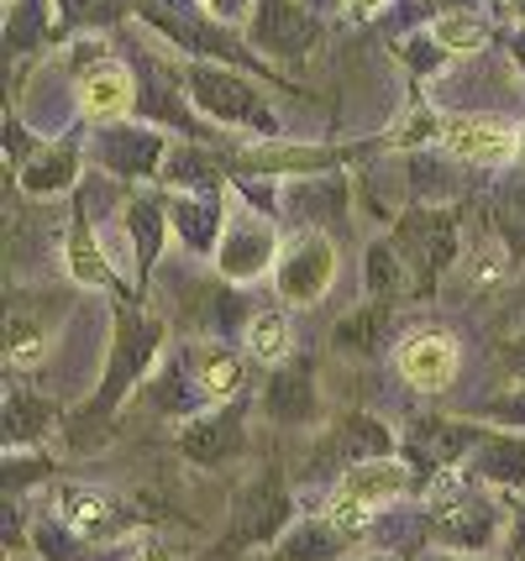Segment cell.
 Wrapping results in <instances>:
<instances>
[{"instance_id": "obj_1", "label": "cell", "mask_w": 525, "mask_h": 561, "mask_svg": "<svg viewBox=\"0 0 525 561\" xmlns=\"http://www.w3.org/2000/svg\"><path fill=\"white\" fill-rule=\"evenodd\" d=\"M415 489V467L395 462V457H374V462H357L336 478V489L326 499V519L342 525L347 536H363L374 525L378 510H389L395 499Z\"/></svg>"}, {"instance_id": "obj_2", "label": "cell", "mask_w": 525, "mask_h": 561, "mask_svg": "<svg viewBox=\"0 0 525 561\" xmlns=\"http://www.w3.org/2000/svg\"><path fill=\"white\" fill-rule=\"evenodd\" d=\"M295 525V499L278 467H263V478H252L248 489L237 493L231 504V525L221 536V551H258V546H274L284 530Z\"/></svg>"}, {"instance_id": "obj_3", "label": "cell", "mask_w": 525, "mask_h": 561, "mask_svg": "<svg viewBox=\"0 0 525 561\" xmlns=\"http://www.w3.org/2000/svg\"><path fill=\"white\" fill-rule=\"evenodd\" d=\"M158 342H163V325H158V320H148L142 310H132V305L116 310L111 367H105V383H101V393H95V404H90V415H111L126 393L137 389V378H142L152 367V357H158Z\"/></svg>"}, {"instance_id": "obj_4", "label": "cell", "mask_w": 525, "mask_h": 561, "mask_svg": "<svg viewBox=\"0 0 525 561\" xmlns=\"http://www.w3.org/2000/svg\"><path fill=\"white\" fill-rule=\"evenodd\" d=\"M504 530V510L489 499V493L473 489V478H468V489L447 493L436 510H431V530L425 536L436 540L442 551H489Z\"/></svg>"}, {"instance_id": "obj_5", "label": "cell", "mask_w": 525, "mask_h": 561, "mask_svg": "<svg viewBox=\"0 0 525 561\" xmlns=\"http://www.w3.org/2000/svg\"><path fill=\"white\" fill-rule=\"evenodd\" d=\"M184 84L201 105L205 116H216L221 126H252V131H274V111L269 100L252 90L242 73H226V69H205V64H190L184 69Z\"/></svg>"}, {"instance_id": "obj_6", "label": "cell", "mask_w": 525, "mask_h": 561, "mask_svg": "<svg viewBox=\"0 0 525 561\" xmlns=\"http://www.w3.org/2000/svg\"><path fill=\"white\" fill-rule=\"evenodd\" d=\"M395 247L415 273V294H425L436 284V273H447L457 257V216L452 210H410L395 226Z\"/></svg>"}, {"instance_id": "obj_7", "label": "cell", "mask_w": 525, "mask_h": 561, "mask_svg": "<svg viewBox=\"0 0 525 561\" xmlns=\"http://www.w3.org/2000/svg\"><path fill=\"white\" fill-rule=\"evenodd\" d=\"M395 446H400V436L384 425V420L374 415H347L336 431H326L321 446H316V457H310V472H347V467L357 462H374V457H395Z\"/></svg>"}, {"instance_id": "obj_8", "label": "cell", "mask_w": 525, "mask_h": 561, "mask_svg": "<svg viewBox=\"0 0 525 561\" xmlns=\"http://www.w3.org/2000/svg\"><path fill=\"white\" fill-rule=\"evenodd\" d=\"M331 278H336V247H331L326 231H305L274 268L278 294H284L289 305H300V310H310V305L331 289Z\"/></svg>"}, {"instance_id": "obj_9", "label": "cell", "mask_w": 525, "mask_h": 561, "mask_svg": "<svg viewBox=\"0 0 525 561\" xmlns=\"http://www.w3.org/2000/svg\"><path fill=\"white\" fill-rule=\"evenodd\" d=\"M274 263V226L258 210H231L221 220V242H216V273L242 284Z\"/></svg>"}, {"instance_id": "obj_10", "label": "cell", "mask_w": 525, "mask_h": 561, "mask_svg": "<svg viewBox=\"0 0 525 561\" xmlns=\"http://www.w3.org/2000/svg\"><path fill=\"white\" fill-rule=\"evenodd\" d=\"M263 420L284 431H310L321 425V389L310 363H278L263 383Z\"/></svg>"}, {"instance_id": "obj_11", "label": "cell", "mask_w": 525, "mask_h": 561, "mask_svg": "<svg viewBox=\"0 0 525 561\" xmlns=\"http://www.w3.org/2000/svg\"><path fill=\"white\" fill-rule=\"evenodd\" d=\"M395 367L400 378L415 393H447L457 383V367H463V352L447 331H410L400 346H395Z\"/></svg>"}, {"instance_id": "obj_12", "label": "cell", "mask_w": 525, "mask_h": 561, "mask_svg": "<svg viewBox=\"0 0 525 561\" xmlns=\"http://www.w3.org/2000/svg\"><path fill=\"white\" fill-rule=\"evenodd\" d=\"M242 446H248V431H242L237 399L231 404H210V410H201V415H190L179 425V451L201 467L231 462V457H242Z\"/></svg>"}, {"instance_id": "obj_13", "label": "cell", "mask_w": 525, "mask_h": 561, "mask_svg": "<svg viewBox=\"0 0 525 561\" xmlns=\"http://www.w3.org/2000/svg\"><path fill=\"white\" fill-rule=\"evenodd\" d=\"M252 43L274 58H305L316 43V16L300 11L295 0H258L252 16Z\"/></svg>"}, {"instance_id": "obj_14", "label": "cell", "mask_w": 525, "mask_h": 561, "mask_svg": "<svg viewBox=\"0 0 525 561\" xmlns=\"http://www.w3.org/2000/svg\"><path fill=\"white\" fill-rule=\"evenodd\" d=\"M468 478L483 489L521 493L525 489V431H483V440L468 457Z\"/></svg>"}, {"instance_id": "obj_15", "label": "cell", "mask_w": 525, "mask_h": 561, "mask_svg": "<svg viewBox=\"0 0 525 561\" xmlns=\"http://www.w3.org/2000/svg\"><path fill=\"white\" fill-rule=\"evenodd\" d=\"M58 519H69L84 540H122L137 519L111 499V493H95V489H58Z\"/></svg>"}, {"instance_id": "obj_16", "label": "cell", "mask_w": 525, "mask_h": 561, "mask_svg": "<svg viewBox=\"0 0 525 561\" xmlns=\"http://www.w3.org/2000/svg\"><path fill=\"white\" fill-rule=\"evenodd\" d=\"M442 142L457 158H468V163H504V158L521 152V137L510 126L489 122V116H452V122H442Z\"/></svg>"}, {"instance_id": "obj_17", "label": "cell", "mask_w": 525, "mask_h": 561, "mask_svg": "<svg viewBox=\"0 0 525 561\" xmlns=\"http://www.w3.org/2000/svg\"><path fill=\"white\" fill-rule=\"evenodd\" d=\"M483 440V431H478L473 420H415L410 425V451L421 457V462L431 467H452V462H468L473 457V446Z\"/></svg>"}, {"instance_id": "obj_18", "label": "cell", "mask_w": 525, "mask_h": 561, "mask_svg": "<svg viewBox=\"0 0 525 561\" xmlns=\"http://www.w3.org/2000/svg\"><path fill=\"white\" fill-rule=\"evenodd\" d=\"M352 540L357 536H347L342 525H331L326 514H310V519H295V525L269 546V551H274L269 561H336V557H347Z\"/></svg>"}, {"instance_id": "obj_19", "label": "cell", "mask_w": 525, "mask_h": 561, "mask_svg": "<svg viewBox=\"0 0 525 561\" xmlns=\"http://www.w3.org/2000/svg\"><path fill=\"white\" fill-rule=\"evenodd\" d=\"M0 425H5V451H26V446H37V440L53 436L58 410H53L43 393L26 389V383H5V410H0Z\"/></svg>"}, {"instance_id": "obj_20", "label": "cell", "mask_w": 525, "mask_h": 561, "mask_svg": "<svg viewBox=\"0 0 525 561\" xmlns=\"http://www.w3.org/2000/svg\"><path fill=\"white\" fill-rule=\"evenodd\" d=\"M389 316H395V299H374V305L352 310V316L336 320L331 346H336V352H352V357L378 352V346H384V336H389Z\"/></svg>"}, {"instance_id": "obj_21", "label": "cell", "mask_w": 525, "mask_h": 561, "mask_svg": "<svg viewBox=\"0 0 525 561\" xmlns=\"http://www.w3.org/2000/svg\"><path fill=\"white\" fill-rule=\"evenodd\" d=\"M79 95H84V116H95V122H111V116H122L126 105H132V73L122 64H95V69L84 73V84H79Z\"/></svg>"}, {"instance_id": "obj_22", "label": "cell", "mask_w": 525, "mask_h": 561, "mask_svg": "<svg viewBox=\"0 0 525 561\" xmlns=\"http://www.w3.org/2000/svg\"><path fill=\"white\" fill-rule=\"evenodd\" d=\"M195 378L210 393V404H231L242 393V383H248V363L237 352H226V346H201L195 352Z\"/></svg>"}, {"instance_id": "obj_23", "label": "cell", "mask_w": 525, "mask_h": 561, "mask_svg": "<svg viewBox=\"0 0 525 561\" xmlns=\"http://www.w3.org/2000/svg\"><path fill=\"white\" fill-rule=\"evenodd\" d=\"M363 284H368L374 299H404V294H415V273H410V263H404V252L395 242H374Z\"/></svg>"}, {"instance_id": "obj_24", "label": "cell", "mask_w": 525, "mask_h": 561, "mask_svg": "<svg viewBox=\"0 0 525 561\" xmlns=\"http://www.w3.org/2000/svg\"><path fill=\"white\" fill-rule=\"evenodd\" d=\"M75 169H79V152L69 142L43 147V152L22 169V190L26 195H64V190L75 184Z\"/></svg>"}, {"instance_id": "obj_25", "label": "cell", "mask_w": 525, "mask_h": 561, "mask_svg": "<svg viewBox=\"0 0 525 561\" xmlns=\"http://www.w3.org/2000/svg\"><path fill=\"white\" fill-rule=\"evenodd\" d=\"M158 152H163V142H158L152 131H111L101 142V163L132 179V173H152Z\"/></svg>"}, {"instance_id": "obj_26", "label": "cell", "mask_w": 525, "mask_h": 561, "mask_svg": "<svg viewBox=\"0 0 525 561\" xmlns=\"http://www.w3.org/2000/svg\"><path fill=\"white\" fill-rule=\"evenodd\" d=\"M289 205H300V216L310 220V226H326V220L347 205V184H342V179H305V184L289 190Z\"/></svg>"}, {"instance_id": "obj_27", "label": "cell", "mask_w": 525, "mask_h": 561, "mask_svg": "<svg viewBox=\"0 0 525 561\" xmlns=\"http://www.w3.org/2000/svg\"><path fill=\"white\" fill-rule=\"evenodd\" d=\"M126 237H132V252H137V268L148 273L152 257H158V237H163V216L152 199H132L126 205Z\"/></svg>"}, {"instance_id": "obj_28", "label": "cell", "mask_w": 525, "mask_h": 561, "mask_svg": "<svg viewBox=\"0 0 525 561\" xmlns=\"http://www.w3.org/2000/svg\"><path fill=\"white\" fill-rule=\"evenodd\" d=\"M248 352L258 363H284V352H289V320L278 316V310L248 316Z\"/></svg>"}, {"instance_id": "obj_29", "label": "cell", "mask_w": 525, "mask_h": 561, "mask_svg": "<svg viewBox=\"0 0 525 561\" xmlns=\"http://www.w3.org/2000/svg\"><path fill=\"white\" fill-rule=\"evenodd\" d=\"M336 163V152H310V147H258V152H248V169H263V173H310V169H331Z\"/></svg>"}, {"instance_id": "obj_30", "label": "cell", "mask_w": 525, "mask_h": 561, "mask_svg": "<svg viewBox=\"0 0 525 561\" xmlns=\"http://www.w3.org/2000/svg\"><path fill=\"white\" fill-rule=\"evenodd\" d=\"M48 357V331L43 325H32V320H11L5 325V363L26 373V367H37Z\"/></svg>"}, {"instance_id": "obj_31", "label": "cell", "mask_w": 525, "mask_h": 561, "mask_svg": "<svg viewBox=\"0 0 525 561\" xmlns=\"http://www.w3.org/2000/svg\"><path fill=\"white\" fill-rule=\"evenodd\" d=\"M69 273H75L79 284H111V268H105L101 247H95V237H90L84 220L69 231Z\"/></svg>"}, {"instance_id": "obj_32", "label": "cell", "mask_w": 525, "mask_h": 561, "mask_svg": "<svg viewBox=\"0 0 525 561\" xmlns=\"http://www.w3.org/2000/svg\"><path fill=\"white\" fill-rule=\"evenodd\" d=\"M169 173H174L179 190H221V163L210 152H201V147H184Z\"/></svg>"}, {"instance_id": "obj_33", "label": "cell", "mask_w": 525, "mask_h": 561, "mask_svg": "<svg viewBox=\"0 0 525 561\" xmlns=\"http://www.w3.org/2000/svg\"><path fill=\"white\" fill-rule=\"evenodd\" d=\"M174 231H184L190 247H216L221 231H216V210L201 205V199H179L174 205Z\"/></svg>"}, {"instance_id": "obj_34", "label": "cell", "mask_w": 525, "mask_h": 561, "mask_svg": "<svg viewBox=\"0 0 525 561\" xmlns=\"http://www.w3.org/2000/svg\"><path fill=\"white\" fill-rule=\"evenodd\" d=\"M431 37H436L442 48H452V53H473L478 43H483V22L463 16V11H442V16L431 22Z\"/></svg>"}, {"instance_id": "obj_35", "label": "cell", "mask_w": 525, "mask_h": 561, "mask_svg": "<svg viewBox=\"0 0 525 561\" xmlns=\"http://www.w3.org/2000/svg\"><path fill=\"white\" fill-rule=\"evenodd\" d=\"M478 420H489V425H504V431H525V383H521V389L494 393L489 404H478Z\"/></svg>"}, {"instance_id": "obj_36", "label": "cell", "mask_w": 525, "mask_h": 561, "mask_svg": "<svg viewBox=\"0 0 525 561\" xmlns=\"http://www.w3.org/2000/svg\"><path fill=\"white\" fill-rule=\"evenodd\" d=\"M510 557L525 561V499H521V510H515V525H510Z\"/></svg>"}, {"instance_id": "obj_37", "label": "cell", "mask_w": 525, "mask_h": 561, "mask_svg": "<svg viewBox=\"0 0 525 561\" xmlns=\"http://www.w3.org/2000/svg\"><path fill=\"white\" fill-rule=\"evenodd\" d=\"M205 5H210V11L221 16V22H237V16H248L252 0H205Z\"/></svg>"}, {"instance_id": "obj_38", "label": "cell", "mask_w": 525, "mask_h": 561, "mask_svg": "<svg viewBox=\"0 0 525 561\" xmlns=\"http://www.w3.org/2000/svg\"><path fill=\"white\" fill-rule=\"evenodd\" d=\"M504 367H510L515 378H525V336H521V342H510V352H504Z\"/></svg>"}, {"instance_id": "obj_39", "label": "cell", "mask_w": 525, "mask_h": 561, "mask_svg": "<svg viewBox=\"0 0 525 561\" xmlns=\"http://www.w3.org/2000/svg\"><path fill=\"white\" fill-rule=\"evenodd\" d=\"M378 5H384V0H347V11H352V16H374Z\"/></svg>"}, {"instance_id": "obj_40", "label": "cell", "mask_w": 525, "mask_h": 561, "mask_svg": "<svg viewBox=\"0 0 525 561\" xmlns=\"http://www.w3.org/2000/svg\"><path fill=\"white\" fill-rule=\"evenodd\" d=\"M425 561H483L478 551H457V557H425Z\"/></svg>"}, {"instance_id": "obj_41", "label": "cell", "mask_w": 525, "mask_h": 561, "mask_svg": "<svg viewBox=\"0 0 525 561\" xmlns=\"http://www.w3.org/2000/svg\"><path fill=\"white\" fill-rule=\"evenodd\" d=\"M363 561H404L400 551H374V557H363Z\"/></svg>"}, {"instance_id": "obj_42", "label": "cell", "mask_w": 525, "mask_h": 561, "mask_svg": "<svg viewBox=\"0 0 525 561\" xmlns=\"http://www.w3.org/2000/svg\"><path fill=\"white\" fill-rule=\"evenodd\" d=\"M142 561H174V557H169V551H148V557H142Z\"/></svg>"}, {"instance_id": "obj_43", "label": "cell", "mask_w": 525, "mask_h": 561, "mask_svg": "<svg viewBox=\"0 0 525 561\" xmlns=\"http://www.w3.org/2000/svg\"><path fill=\"white\" fill-rule=\"evenodd\" d=\"M521 163H525V137H521Z\"/></svg>"}]
</instances>
